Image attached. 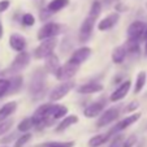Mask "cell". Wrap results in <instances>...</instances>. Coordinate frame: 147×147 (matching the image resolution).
Returning <instances> with one entry per match:
<instances>
[{
  "label": "cell",
  "instance_id": "83f0119b",
  "mask_svg": "<svg viewBox=\"0 0 147 147\" xmlns=\"http://www.w3.org/2000/svg\"><path fill=\"white\" fill-rule=\"evenodd\" d=\"M30 138H31V134L30 133H25L24 136H21L16 141V143H14V147H22V146H25V144L28 143L29 141H30Z\"/></svg>",
  "mask_w": 147,
  "mask_h": 147
},
{
  "label": "cell",
  "instance_id": "ac0fdd59",
  "mask_svg": "<svg viewBox=\"0 0 147 147\" xmlns=\"http://www.w3.org/2000/svg\"><path fill=\"white\" fill-rule=\"evenodd\" d=\"M46 68L50 73H56L57 69L60 68L59 65V59L55 53H51L48 57H46Z\"/></svg>",
  "mask_w": 147,
  "mask_h": 147
},
{
  "label": "cell",
  "instance_id": "f546056e",
  "mask_svg": "<svg viewBox=\"0 0 147 147\" xmlns=\"http://www.w3.org/2000/svg\"><path fill=\"white\" fill-rule=\"evenodd\" d=\"M22 24L26 26H33L34 24H35V18H34L33 14L30 13H26L22 16Z\"/></svg>",
  "mask_w": 147,
  "mask_h": 147
},
{
  "label": "cell",
  "instance_id": "5b68a950",
  "mask_svg": "<svg viewBox=\"0 0 147 147\" xmlns=\"http://www.w3.org/2000/svg\"><path fill=\"white\" fill-rule=\"evenodd\" d=\"M119 115H120V108L119 107H112V108H108L107 111L102 112V115H100L99 120H98V122H96V126L98 128H103V126L111 124V122H113L115 120L119 117Z\"/></svg>",
  "mask_w": 147,
  "mask_h": 147
},
{
  "label": "cell",
  "instance_id": "7c38bea8",
  "mask_svg": "<svg viewBox=\"0 0 147 147\" xmlns=\"http://www.w3.org/2000/svg\"><path fill=\"white\" fill-rule=\"evenodd\" d=\"M9 46L17 52H22L26 47V39L20 34H12L9 36Z\"/></svg>",
  "mask_w": 147,
  "mask_h": 147
},
{
  "label": "cell",
  "instance_id": "30bf717a",
  "mask_svg": "<svg viewBox=\"0 0 147 147\" xmlns=\"http://www.w3.org/2000/svg\"><path fill=\"white\" fill-rule=\"evenodd\" d=\"M94 25H95V20L91 18V17H87L83 21L80 28V42H86L90 38V35L92 33V29H94Z\"/></svg>",
  "mask_w": 147,
  "mask_h": 147
},
{
  "label": "cell",
  "instance_id": "52a82bcc",
  "mask_svg": "<svg viewBox=\"0 0 147 147\" xmlns=\"http://www.w3.org/2000/svg\"><path fill=\"white\" fill-rule=\"evenodd\" d=\"M90 55H91V48L90 47H81L72 53V56H70V59H69V63L80 67L82 63H85V61L90 57Z\"/></svg>",
  "mask_w": 147,
  "mask_h": 147
},
{
  "label": "cell",
  "instance_id": "e0dca14e",
  "mask_svg": "<svg viewBox=\"0 0 147 147\" xmlns=\"http://www.w3.org/2000/svg\"><path fill=\"white\" fill-rule=\"evenodd\" d=\"M76 122H78V117L76 115H70V116H65L64 120L56 126V131H63L65 129H68L69 126L74 125Z\"/></svg>",
  "mask_w": 147,
  "mask_h": 147
},
{
  "label": "cell",
  "instance_id": "836d02e7",
  "mask_svg": "<svg viewBox=\"0 0 147 147\" xmlns=\"http://www.w3.org/2000/svg\"><path fill=\"white\" fill-rule=\"evenodd\" d=\"M3 36V25H1V22H0V38Z\"/></svg>",
  "mask_w": 147,
  "mask_h": 147
},
{
  "label": "cell",
  "instance_id": "8992f818",
  "mask_svg": "<svg viewBox=\"0 0 147 147\" xmlns=\"http://www.w3.org/2000/svg\"><path fill=\"white\" fill-rule=\"evenodd\" d=\"M29 60H30V56L28 55L26 52H20L18 55L16 56V59L13 60L12 65L9 67V69L7 72H13V73H18L29 64Z\"/></svg>",
  "mask_w": 147,
  "mask_h": 147
},
{
  "label": "cell",
  "instance_id": "484cf974",
  "mask_svg": "<svg viewBox=\"0 0 147 147\" xmlns=\"http://www.w3.org/2000/svg\"><path fill=\"white\" fill-rule=\"evenodd\" d=\"M33 126H35V125H34L31 117L30 119H25V120H22V121L18 124V130L20 131H29Z\"/></svg>",
  "mask_w": 147,
  "mask_h": 147
},
{
  "label": "cell",
  "instance_id": "8d00e7d4",
  "mask_svg": "<svg viewBox=\"0 0 147 147\" xmlns=\"http://www.w3.org/2000/svg\"><path fill=\"white\" fill-rule=\"evenodd\" d=\"M3 147H5V146H3Z\"/></svg>",
  "mask_w": 147,
  "mask_h": 147
},
{
  "label": "cell",
  "instance_id": "44dd1931",
  "mask_svg": "<svg viewBox=\"0 0 147 147\" xmlns=\"http://www.w3.org/2000/svg\"><path fill=\"white\" fill-rule=\"evenodd\" d=\"M109 139V134H98V136L92 137L89 141L90 147H100L102 144H104Z\"/></svg>",
  "mask_w": 147,
  "mask_h": 147
},
{
  "label": "cell",
  "instance_id": "9c48e42d",
  "mask_svg": "<svg viewBox=\"0 0 147 147\" xmlns=\"http://www.w3.org/2000/svg\"><path fill=\"white\" fill-rule=\"evenodd\" d=\"M130 86H131L130 81L129 80L124 81V82H122L121 85H120V86L111 94V96H109L111 102H120L121 99H124V98L128 95L129 90H130Z\"/></svg>",
  "mask_w": 147,
  "mask_h": 147
},
{
  "label": "cell",
  "instance_id": "cb8c5ba5",
  "mask_svg": "<svg viewBox=\"0 0 147 147\" xmlns=\"http://www.w3.org/2000/svg\"><path fill=\"white\" fill-rule=\"evenodd\" d=\"M74 146V142L69 141V142H47V143H43V144H39L36 147H73Z\"/></svg>",
  "mask_w": 147,
  "mask_h": 147
},
{
  "label": "cell",
  "instance_id": "d590c367",
  "mask_svg": "<svg viewBox=\"0 0 147 147\" xmlns=\"http://www.w3.org/2000/svg\"><path fill=\"white\" fill-rule=\"evenodd\" d=\"M144 50H146V53H147V40H146V46H144Z\"/></svg>",
  "mask_w": 147,
  "mask_h": 147
},
{
  "label": "cell",
  "instance_id": "5bb4252c",
  "mask_svg": "<svg viewBox=\"0 0 147 147\" xmlns=\"http://www.w3.org/2000/svg\"><path fill=\"white\" fill-rule=\"evenodd\" d=\"M139 119H141V113H133V115H130V116L125 117V119L122 120V121H120L119 124H117V126L115 128V130H116V131L124 130V129H126L128 126L133 125L134 122H137Z\"/></svg>",
  "mask_w": 147,
  "mask_h": 147
},
{
  "label": "cell",
  "instance_id": "4dcf8cb0",
  "mask_svg": "<svg viewBox=\"0 0 147 147\" xmlns=\"http://www.w3.org/2000/svg\"><path fill=\"white\" fill-rule=\"evenodd\" d=\"M136 142H137V137L136 136H130V137L126 138V141L122 143L121 147H133L134 144H136Z\"/></svg>",
  "mask_w": 147,
  "mask_h": 147
},
{
  "label": "cell",
  "instance_id": "8fae6325",
  "mask_svg": "<svg viewBox=\"0 0 147 147\" xmlns=\"http://www.w3.org/2000/svg\"><path fill=\"white\" fill-rule=\"evenodd\" d=\"M119 18H120L119 13H111V14H108V16L104 17L102 21H99V24H98V29H99L100 31L109 30V29H112L117 24Z\"/></svg>",
  "mask_w": 147,
  "mask_h": 147
},
{
  "label": "cell",
  "instance_id": "277c9868",
  "mask_svg": "<svg viewBox=\"0 0 147 147\" xmlns=\"http://www.w3.org/2000/svg\"><path fill=\"white\" fill-rule=\"evenodd\" d=\"M61 30V26L59 24L55 22H50L46 24L45 26H42L38 31V39L39 40H45V39H50V38H55Z\"/></svg>",
  "mask_w": 147,
  "mask_h": 147
},
{
  "label": "cell",
  "instance_id": "ba28073f",
  "mask_svg": "<svg viewBox=\"0 0 147 147\" xmlns=\"http://www.w3.org/2000/svg\"><path fill=\"white\" fill-rule=\"evenodd\" d=\"M144 29H146V25H144L142 21H134V22L128 28L129 40H138V39L144 34Z\"/></svg>",
  "mask_w": 147,
  "mask_h": 147
},
{
  "label": "cell",
  "instance_id": "603a6c76",
  "mask_svg": "<svg viewBox=\"0 0 147 147\" xmlns=\"http://www.w3.org/2000/svg\"><path fill=\"white\" fill-rule=\"evenodd\" d=\"M144 83H146V73H144V72H139V74L137 76V80H136L134 94H138V92L142 91V89L144 87Z\"/></svg>",
  "mask_w": 147,
  "mask_h": 147
},
{
  "label": "cell",
  "instance_id": "7402d4cb",
  "mask_svg": "<svg viewBox=\"0 0 147 147\" xmlns=\"http://www.w3.org/2000/svg\"><path fill=\"white\" fill-rule=\"evenodd\" d=\"M65 115H68V107L55 104L51 117H52L53 120H57V119H61V117H65Z\"/></svg>",
  "mask_w": 147,
  "mask_h": 147
},
{
  "label": "cell",
  "instance_id": "2e32d148",
  "mask_svg": "<svg viewBox=\"0 0 147 147\" xmlns=\"http://www.w3.org/2000/svg\"><path fill=\"white\" fill-rule=\"evenodd\" d=\"M103 109H104L103 103H92V104H90L89 107L85 108L83 115H85L86 117H89V119H92V117H95V116H98V115L102 113Z\"/></svg>",
  "mask_w": 147,
  "mask_h": 147
},
{
  "label": "cell",
  "instance_id": "9a60e30c",
  "mask_svg": "<svg viewBox=\"0 0 147 147\" xmlns=\"http://www.w3.org/2000/svg\"><path fill=\"white\" fill-rule=\"evenodd\" d=\"M16 108H17V103L16 102L5 103V104L0 108V122L5 121V120L8 119L14 111H16Z\"/></svg>",
  "mask_w": 147,
  "mask_h": 147
},
{
  "label": "cell",
  "instance_id": "4316f807",
  "mask_svg": "<svg viewBox=\"0 0 147 147\" xmlns=\"http://www.w3.org/2000/svg\"><path fill=\"white\" fill-rule=\"evenodd\" d=\"M9 86H11V82L8 80H5V78L0 80V98L4 96L9 91Z\"/></svg>",
  "mask_w": 147,
  "mask_h": 147
},
{
  "label": "cell",
  "instance_id": "f1b7e54d",
  "mask_svg": "<svg viewBox=\"0 0 147 147\" xmlns=\"http://www.w3.org/2000/svg\"><path fill=\"white\" fill-rule=\"evenodd\" d=\"M12 124H13V120H5V121L0 122V136L5 134L12 128Z\"/></svg>",
  "mask_w": 147,
  "mask_h": 147
},
{
  "label": "cell",
  "instance_id": "74e56055",
  "mask_svg": "<svg viewBox=\"0 0 147 147\" xmlns=\"http://www.w3.org/2000/svg\"><path fill=\"white\" fill-rule=\"evenodd\" d=\"M112 147H113V146H112Z\"/></svg>",
  "mask_w": 147,
  "mask_h": 147
},
{
  "label": "cell",
  "instance_id": "6da1fadb",
  "mask_svg": "<svg viewBox=\"0 0 147 147\" xmlns=\"http://www.w3.org/2000/svg\"><path fill=\"white\" fill-rule=\"evenodd\" d=\"M56 45H57V40L56 38H50V39H45L42 42L40 45L35 48L34 51V57L35 59H46L53 53V50H55Z\"/></svg>",
  "mask_w": 147,
  "mask_h": 147
},
{
  "label": "cell",
  "instance_id": "e575fe53",
  "mask_svg": "<svg viewBox=\"0 0 147 147\" xmlns=\"http://www.w3.org/2000/svg\"><path fill=\"white\" fill-rule=\"evenodd\" d=\"M143 36H144V38H146V40H147V28L144 29V34H143Z\"/></svg>",
  "mask_w": 147,
  "mask_h": 147
},
{
  "label": "cell",
  "instance_id": "7a4b0ae2",
  "mask_svg": "<svg viewBox=\"0 0 147 147\" xmlns=\"http://www.w3.org/2000/svg\"><path fill=\"white\" fill-rule=\"evenodd\" d=\"M78 65H74L72 64V63H65L64 65H61L60 68L57 69V72L55 73L56 78H57L59 81H61V82H67L68 80H70V78H73L76 76V73L78 72Z\"/></svg>",
  "mask_w": 147,
  "mask_h": 147
},
{
  "label": "cell",
  "instance_id": "d6a6232c",
  "mask_svg": "<svg viewBox=\"0 0 147 147\" xmlns=\"http://www.w3.org/2000/svg\"><path fill=\"white\" fill-rule=\"evenodd\" d=\"M138 106H139V103L134 100V102H131L130 104H129V106L126 107V108H125V111H126V112H130V111H133V109L138 108Z\"/></svg>",
  "mask_w": 147,
  "mask_h": 147
},
{
  "label": "cell",
  "instance_id": "ffe728a7",
  "mask_svg": "<svg viewBox=\"0 0 147 147\" xmlns=\"http://www.w3.org/2000/svg\"><path fill=\"white\" fill-rule=\"evenodd\" d=\"M69 4V0H51L47 5V9L50 12H59Z\"/></svg>",
  "mask_w": 147,
  "mask_h": 147
},
{
  "label": "cell",
  "instance_id": "3957f363",
  "mask_svg": "<svg viewBox=\"0 0 147 147\" xmlns=\"http://www.w3.org/2000/svg\"><path fill=\"white\" fill-rule=\"evenodd\" d=\"M73 87H74V82H72V81H67V82L60 83V85H57V86L51 91L50 99L52 100V102H57V100L63 99Z\"/></svg>",
  "mask_w": 147,
  "mask_h": 147
},
{
  "label": "cell",
  "instance_id": "d6986e66",
  "mask_svg": "<svg viewBox=\"0 0 147 147\" xmlns=\"http://www.w3.org/2000/svg\"><path fill=\"white\" fill-rule=\"evenodd\" d=\"M126 57V48L124 46H119L113 50L112 52V60H113L115 64H121L122 61Z\"/></svg>",
  "mask_w": 147,
  "mask_h": 147
},
{
  "label": "cell",
  "instance_id": "d4e9b609",
  "mask_svg": "<svg viewBox=\"0 0 147 147\" xmlns=\"http://www.w3.org/2000/svg\"><path fill=\"white\" fill-rule=\"evenodd\" d=\"M100 12H102V5H100V3H99V1H94V3H92V5H91V8H90L89 17L96 20L98 17H99Z\"/></svg>",
  "mask_w": 147,
  "mask_h": 147
},
{
  "label": "cell",
  "instance_id": "4fadbf2b",
  "mask_svg": "<svg viewBox=\"0 0 147 147\" xmlns=\"http://www.w3.org/2000/svg\"><path fill=\"white\" fill-rule=\"evenodd\" d=\"M102 90H103V85L96 82L83 83L82 86L78 87V92L80 94H94V92H99Z\"/></svg>",
  "mask_w": 147,
  "mask_h": 147
},
{
  "label": "cell",
  "instance_id": "1f68e13d",
  "mask_svg": "<svg viewBox=\"0 0 147 147\" xmlns=\"http://www.w3.org/2000/svg\"><path fill=\"white\" fill-rule=\"evenodd\" d=\"M9 0H1L0 1V13H3V12H5L7 9H8L9 7Z\"/></svg>",
  "mask_w": 147,
  "mask_h": 147
}]
</instances>
